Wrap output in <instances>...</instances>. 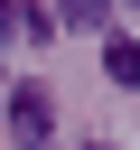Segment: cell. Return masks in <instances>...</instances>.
<instances>
[{
    "mask_svg": "<svg viewBox=\"0 0 140 150\" xmlns=\"http://www.w3.org/2000/svg\"><path fill=\"white\" fill-rule=\"evenodd\" d=\"M0 56H19V0H0Z\"/></svg>",
    "mask_w": 140,
    "mask_h": 150,
    "instance_id": "4",
    "label": "cell"
},
{
    "mask_svg": "<svg viewBox=\"0 0 140 150\" xmlns=\"http://www.w3.org/2000/svg\"><path fill=\"white\" fill-rule=\"evenodd\" d=\"M47 131H56L47 94H37V84H19V94H9V141H19V150H47Z\"/></svg>",
    "mask_w": 140,
    "mask_h": 150,
    "instance_id": "1",
    "label": "cell"
},
{
    "mask_svg": "<svg viewBox=\"0 0 140 150\" xmlns=\"http://www.w3.org/2000/svg\"><path fill=\"white\" fill-rule=\"evenodd\" d=\"M103 19H112V0H65L56 9V28H103Z\"/></svg>",
    "mask_w": 140,
    "mask_h": 150,
    "instance_id": "3",
    "label": "cell"
},
{
    "mask_svg": "<svg viewBox=\"0 0 140 150\" xmlns=\"http://www.w3.org/2000/svg\"><path fill=\"white\" fill-rule=\"evenodd\" d=\"M93 150H103V141H93Z\"/></svg>",
    "mask_w": 140,
    "mask_h": 150,
    "instance_id": "5",
    "label": "cell"
},
{
    "mask_svg": "<svg viewBox=\"0 0 140 150\" xmlns=\"http://www.w3.org/2000/svg\"><path fill=\"white\" fill-rule=\"evenodd\" d=\"M103 75H112V84H131V94H140V47H131V38H112V47H103Z\"/></svg>",
    "mask_w": 140,
    "mask_h": 150,
    "instance_id": "2",
    "label": "cell"
}]
</instances>
